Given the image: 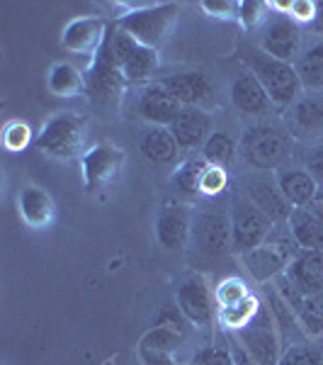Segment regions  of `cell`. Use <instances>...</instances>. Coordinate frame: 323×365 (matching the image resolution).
I'll use <instances>...</instances> for the list:
<instances>
[{
    "instance_id": "cell-1",
    "label": "cell",
    "mask_w": 323,
    "mask_h": 365,
    "mask_svg": "<svg viewBox=\"0 0 323 365\" xmlns=\"http://www.w3.org/2000/svg\"><path fill=\"white\" fill-rule=\"evenodd\" d=\"M180 5L178 3H144L132 5L125 15L115 20V27L134 37L141 46L161 49L170 39L178 25Z\"/></svg>"
},
{
    "instance_id": "cell-2",
    "label": "cell",
    "mask_w": 323,
    "mask_h": 365,
    "mask_svg": "<svg viewBox=\"0 0 323 365\" xmlns=\"http://www.w3.org/2000/svg\"><path fill=\"white\" fill-rule=\"evenodd\" d=\"M238 156L258 173H277L292 156V137L272 125H253L238 141Z\"/></svg>"
},
{
    "instance_id": "cell-3",
    "label": "cell",
    "mask_w": 323,
    "mask_h": 365,
    "mask_svg": "<svg viewBox=\"0 0 323 365\" xmlns=\"http://www.w3.org/2000/svg\"><path fill=\"white\" fill-rule=\"evenodd\" d=\"M88 141V120L73 110L51 115L37 134V149L56 161L83 158Z\"/></svg>"
},
{
    "instance_id": "cell-4",
    "label": "cell",
    "mask_w": 323,
    "mask_h": 365,
    "mask_svg": "<svg viewBox=\"0 0 323 365\" xmlns=\"http://www.w3.org/2000/svg\"><path fill=\"white\" fill-rule=\"evenodd\" d=\"M185 317L180 309H163L139 341V361L144 365H180L178 351L185 341Z\"/></svg>"
},
{
    "instance_id": "cell-5",
    "label": "cell",
    "mask_w": 323,
    "mask_h": 365,
    "mask_svg": "<svg viewBox=\"0 0 323 365\" xmlns=\"http://www.w3.org/2000/svg\"><path fill=\"white\" fill-rule=\"evenodd\" d=\"M236 344L250 356L255 365H277L282 353H285V341H282V331L275 322L272 309L263 302L260 312L243 331L233 334Z\"/></svg>"
},
{
    "instance_id": "cell-6",
    "label": "cell",
    "mask_w": 323,
    "mask_h": 365,
    "mask_svg": "<svg viewBox=\"0 0 323 365\" xmlns=\"http://www.w3.org/2000/svg\"><path fill=\"white\" fill-rule=\"evenodd\" d=\"M250 68H253V76L260 81V86L265 88L268 98L272 100L275 108H287L302 98V81H299L297 66L295 63H285L277 61V58L268 56V54H255L250 58Z\"/></svg>"
},
{
    "instance_id": "cell-7",
    "label": "cell",
    "mask_w": 323,
    "mask_h": 365,
    "mask_svg": "<svg viewBox=\"0 0 323 365\" xmlns=\"http://www.w3.org/2000/svg\"><path fill=\"white\" fill-rule=\"evenodd\" d=\"M272 220L263 215L245 195L231 200V251L236 256L258 249L272 234Z\"/></svg>"
},
{
    "instance_id": "cell-8",
    "label": "cell",
    "mask_w": 323,
    "mask_h": 365,
    "mask_svg": "<svg viewBox=\"0 0 323 365\" xmlns=\"http://www.w3.org/2000/svg\"><path fill=\"white\" fill-rule=\"evenodd\" d=\"M302 251L295 244V239H268L265 244H260L258 249L238 256V261L243 263L245 273L250 275L255 282L265 285L270 280H277L280 275H285V270L290 268L292 258Z\"/></svg>"
},
{
    "instance_id": "cell-9",
    "label": "cell",
    "mask_w": 323,
    "mask_h": 365,
    "mask_svg": "<svg viewBox=\"0 0 323 365\" xmlns=\"http://www.w3.org/2000/svg\"><path fill=\"white\" fill-rule=\"evenodd\" d=\"M85 83H88L85 96L90 98L92 103L115 105V103H120L122 96H125L129 83H127L125 73H122V68L115 63L107 42H105V46L95 56H92L90 66L85 71Z\"/></svg>"
},
{
    "instance_id": "cell-10",
    "label": "cell",
    "mask_w": 323,
    "mask_h": 365,
    "mask_svg": "<svg viewBox=\"0 0 323 365\" xmlns=\"http://www.w3.org/2000/svg\"><path fill=\"white\" fill-rule=\"evenodd\" d=\"M192 222H195V212L183 200L168 197L161 202L156 215V241L166 251H185L192 239Z\"/></svg>"
},
{
    "instance_id": "cell-11",
    "label": "cell",
    "mask_w": 323,
    "mask_h": 365,
    "mask_svg": "<svg viewBox=\"0 0 323 365\" xmlns=\"http://www.w3.org/2000/svg\"><path fill=\"white\" fill-rule=\"evenodd\" d=\"M125 161V149L110 144V141H100V144L90 146L83 154V158H80V175H83L85 192L95 195V192L105 190L122 173Z\"/></svg>"
},
{
    "instance_id": "cell-12",
    "label": "cell",
    "mask_w": 323,
    "mask_h": 365,
    "mask_svg": "<svg viewBox=\"0 0 323 365\" xmlns=\"http://www.w3.org/2000/svg\"><path fill=\"white\" fill-rule=\"evenodd\" d=\"M214 295L202 273H190L175 287V307L185 317L187 324L207 329L214 322Z\"/></svg>"
},
{
    "instance_id": "cell-13",
    "label": "cell",
    "mask_w": 323,
    "mask_h": 365,
    "mask_svg": "<svg viewBox=\"0 0 323 365\" xmlns=\"http://www.w3.org/2000/svg\"><path fill=\"white\" fill-rule=\"evenodd\" d=\"M192 241L204 256H221L231 249V215L219 207H202L195 212Z\"/></svg>"
},
{
    "instance_id": "cell-14",
    "label": "cell",
    "mask_w": 323,
    "mask_h": 365,
    "mask_svg": "<svg viewBox=\"0 0 323 365\" xmlns=\"http://www.w3.org/2000/svg\"><path fill=\"white\" fill-rule=\"evenodd\" d=\"M260 51L277 61L295 63L302 56V29L287 15H272L263 27Z\"/></svg>"
},
{
    "instance_id": "cell-15",
    "label": "cell",
    "mask_w": 323,
    "mask_h": 365,
    "mask_svg": "<svg viewBox=\"0 0 323 365\" xmlns=\"http://www.w3.org/2000/svg\"><path fill=\"white\" fill-rule=\"evenodd\" d=\"M107 22L97 15L73 17L66 27L61 29V46L70 54L95 56L107 42Z\"/></svg>"
},
{
    "instance_id": "cell-16",
    "label": "cell",
    "mask_w": 323,
    "mask_h": 365,
    "mask_svg": "<svg viewBox=\"0 0 323 365\" xmlns=\"http://www.w3.org/2000/svg\"><path fill=\"white\" fill-rule=\"evenodd\" d=\"M134 105H137V113L141 120H146L151 127H170L178 120V115L183 113L180 100L173 93H168L161 86V81L141 88Z\"/></svg>"
},
{
    "instance_id": "cell-17",
    "label": "cell",
    "mask_w": 323,
    "mask_h": 365,
    "mask_svg": "<svg viewBox=\"0 0 323 365\" xmlns=\"http://www.w3.org/2000/svg\"><path fill=\"white\" fill-rule=\"evenodd\" d=\"M277 292L287 299V304L292 307L297 317V324L302 327V331L311 339L323 336V292H314V295H302L295 287L287 282L285 275H280L275 280Z\"/></svg>"
},
{
    "instance_id": "cell-18",
    "label": "cell",
    "mask_w": 323,
    "mask_h": 365,
    "mask_svg": "<svg viewBox=\"0 0 323 365\" xmlns=\"http://www.w3.org/2000/svg\"><path fill=\"white\" fill-rule=\"evenodd\" d=\"M161 86L168 93H173L180 100L183 108H204L216 98V86L202 71H185V73H173L161 81Z\"/></svg>"
},
{
    "instance_id": "cell-19",
    "label": "cell",
    "mask_w": 323,
    "mask_h": 365,
    "mask_svg": "<svg viewBox=\"0 0 323 365\" xmlns=\"http://www.w3.org/2000/svg\"><path fill=\"white\" fill-rule=\"evenodd\" d=\"M245 197H248L263 215L270 217L272 225L287 222L292 210H295L287 202V197L282 195L277 180H270L265 175H248V178H245Z\"/></svg>"
},
{
    "instance_id": "cell-20",
    "label": "cell",
    "mask_w": 323,
    "mask_h": 365,
    "mask_svg": "<svg viewBox=\"0 0 323 365\" xmlns=\"http://www.w3.org/2000/svg\"><path fill=\"white\" fill-rule=\"evenodd\" d=\"M287 134L292 139H319L323 137V98L307 96L299 98L285 115Z\"/></svg>"
},
{
    "instance_id": "cell-21",
    "label": "cell",
    "mask_w": 323,
    "mask_h": 365,
    "mask_svg": "<svg viewBox=\"0 0 323 365\" xmlns=\"http://www.w3.org/2000/svg\"><path fill=\"white\" fill-rule=\"evenodd\" d=\"M211 125H214V120L204 108H183L178 120L170 125V132L178 141L180 151H197L214 132Z\"/></svg>"
},
{
    "instance_id": "cell-22",
    "label": "cell",
    "mask_w": 323,
    "mask_h": 365,
    "mask_svg": "<svg viewBox=\"0 0 323 365\" xmlns=\"http://www.w3.org/2000/svg\"><path fill=\"white\" fill-rule=\"evenodd\" d=\"M228 100L243 115H253V117L268 115L275 108L272 100L268 98L265 88L253 76V71H243V73H238L233 78L231 88H228Z\"/></svg>"
},
{
    "instance_id": "cell-23",
    "label": "cell",
    "mask_w": 323,
    "mask_h": 365,
    "mask_svg": "<svg viewBox=\"0 0 323 365\" xmlns=\"http://www.w3.org/2000/svg\"><path fill=\"white\" fill-rule=\"evenodd\" d=\"M287 232L302 251H323V212L319 205L292 210Z\"/></svg>"
},
{
    "instance_id": "cell-24",
    "label": "cell",
    "mask_w": 323,
    "mask_h": 365,
    "mask_svg": "<svg viewBox=\"0 0 323 365\" xmlns=\"http://www.w3.org/2000/svg\"><path fill=\"white\" fill-rule=\"evenodd\" d=\"M285 278L302 295L323 292V251H299L285 270Z\"/></svg>"
},
{
    "instance_id": "cell-25",
    "label": "cell",
    "mask_w": 323,
    "mask_h": 365,
    "mask_svg": "<svg viewBox=\"0 0 323 365\" xmlns=\"http://www.w3.org/2000/svg\"><path fill=\"white\" fill-rule=\"evenodd\" d=\"M17 212L29 229H49L56 222V205L39 185H25L17 195Z\"/></svg>"
},
{
    "instance_id": "cell-26",
    "label": "cell",
    "mask_w": 323,
    "mask_h": 365,
    "mask_svg": "<svg viewBox=\"0 0 323 365\" xmlns=\"http://www.w3.org/2000/svg\"><path fill=\"white\" fill-rule=\"evenodd\" d=\"M282 195L287 197V202L292 207H309V205L319 202V182L314 180V175L307 168H292L285 166L275 173Z\"/></svg>"
},
{
    "instance_id": "cell-27",
    "label": "cell",
    "mask_w": 323,
    "mask_h": 365,
    "mask_svg": "<svg viewBox=\"0 0 323 365\" xmlns=\"http://www.w3.org/2000/svg\"><path fill=\"white\" fill-rule=\"evenodd\" d=\"M139 149L146 161H151L154 166H173V163L178 166L180 154H183L170 127H149L141 134Z\"/></svg>"
},
{
    "instance_id": "cell-28",
    "label": "cell",
    "mask_w": 323,
    "mask_h": 365,
    "mask_svg": "<svg viewBox=\"0 0 323 365\" xmlns=\"http://www.w3.org/2000/svg\"><path fill=\"white\" fill-rule=\"evenodd\" d=\"M122 73H125L129 86H149L154 83L156 73L161 71V51L158 49H149V46L137 44L132 49L125 61H122Z\"/></svg>"
},
{
    "instance_id": "cell-29",
    "label": "cell",
    "mask_w": 323,
    "mask_h": 365,
    "mask_svg": "<svg viewBox=\"0 0 323 365\" xmlns=\"http://www.w3.org/2000/svg\"><path fill=\"white\" fill-rule=\"evenodd\" d=\"M46 86L56 98H78L88 93L85 73L68 61L51 63L49 73H46Z\"/></svg>"
},
{
    "instance_id": "cell-30",
    "label": "cell",
    "mask_w": 323,
    "mask_h": 365,
    "mask_svg": "<svg viewBox=\"0 0 323 365\" xmlns=\"http://www.w3.org/2000/svg\"><path fill=\"white\" fill-rule=\"evenodd\" d=\"M260 307H263V299L250 292L248 297L240 299V302H236V304H231V307H221L219 312H216V322H219V327L226 329V331L238 334L255 319Z\"/></svg>"
},
{
    "instance_id": "cell-31",
    "label": "cell",
    "mask_w": 323,
    "mask_h": 365,
    "mask_svg": "<svg viewBox=\"0 0 323 365\" xmlns=\"http://www.w3.org/2000/svg\"><path fill=\"white\" fill-rule=\"evenodd\" d=\"M199 156H202L209 166L228 168L233 163V158L238 156V141L228 132L214 129V132L209 134V139L204 141L202 149H199Z\"/></svg>"
},
{
    "instance_id": "cell-32",
    "label": "cell",
    "mask_w": 323,
    "mask_h": 365,
    "mask_svg": "<svg viewBox=\"0 0 323 365\" xmlns=\"http://www.w3.org/2000/svg\"><path fill=\"white\" fill-rule=\"evenodd\" d=\"M295 66L307 91H323V39L304 49Z\"/></svg>"
},
{
    "instance_id": "cell-33",
    "label": "cell",
    "mask_w": 323,
    "mask_h": 365,
    "mask_svg": "<svg viewBox=\"0 0 323 365\" xmlns=\"http://www.w3.org/2000/svg\"><path fill=\"white\" fill-rule=\"evenodd\" d=\"M207 166L202 156H187L178 166L173 168L170 175V185L185 197H195L199 195V178H202V170Z\"/></svg>"
},
{
    "instance_id": "cell-34",
    "label": "cell",
    "mask_w": 323,
    "mask_h": 365,
    "mask_svg": "<svg viewBox=\"0 0 323 365\" xmlns=\"http://www.w3.org/2000/svg\"><path fill=\"white\" fill-rule=\"evenodd\" d=\"M268 0H240L238 5V25L245 29V32H253V29H260L268 25V20L272 15Z\"/></svg>"
},
{
    "instance_id": "cell-35",
    "label": "cell",
    "mask_w": 323,
    "mask_h": 365,
    "mask_svg": "<svg viewBox=\"0 0 323 365\" xmlns=\"http://www.w3.org/2000/svg\"><path fill=\"white\" fill-rule=\"evenodd\" d=\"M32 144V127L22 120H10L3 127V146L10 154H22Z\"/></svg>"
},
{
    "instance_id": "cell-36",
    "label": "cell",
    "mask_w": 323,
    "mask_h": 365,
    "mask_svg": "<svg viewBox=\"0 0 323 365\" xmlns=\"http://www.w3.org/2000/svg\"><path fill=\"white\" fill-rule=\"evenodd\" d=\"M250 295L248 290V282L240 280V278H224L219 285L214 287V299H216V307H231V304L240 302Z\"/></svg>"
},
{
    "instance_id": "cell-37",
    "label": "cell",
    "mask_w": 323,
    "mask_h": 365,
    "mask_svg": "<svg viewBox=\"0 0 323 365\" xmlns=\"http://www.w3.org/2000/svg\"><path fill=\"white\" fill-rule=\"evenodd\" d=\"M277 365H323V353L311 344H292Z\"/></svg>"
},
{
    "instance_id": "cell-38",
    "label": "cell",
    "mask_w": 323,
    "mask_h": 365,
    "mask_svg": "<svg viewBox=\"0 0 323 365\" xmlns=\"http://www.w3.org/2000/svg\"><path fill=\"white\" fill-rule=\"evenodd\" d=\"M228 187V173L226 168L219 166H204L202 178H199V195L204 197H219Z\"/></svg>"
},
{
    "instance_id": "cell-39",
    "label": "cell",
    "mask_w": 323,
    "mask_h": 365,
    "mask_svg": "<svg viewBox=\"0 0 323 365\" xmlns=\"http://www.w3.org/2000/svg\"><path fill=\"white\" fill-rule=\"evenodd\" d=\"M187 365H236V361H233L231 346L209 344L204 349H199Z\"/></svg>"
},
{
    "instance_id": "cell-40",
    "label": "cell",
    "mask_w": 323,
    "mask_h": 365,
    "mask_svg": "<svg viewBox=\"0 0 323 365\" xmlns=\"http://www.w3.org/2000/svg\"><path fill=\"white\" fill-rule=\"evenodd\" d=\"M238 5L240 3H236V0H202L199 8L214 20L238 22Z\"/></svg>"
},
{
    "instance_id": "cell-41",
    "label": "cell",
    "mask_w": 323,
    "mask_h": 365,
    "mask_svg": "<svg viewBox=\"0 0 323 365\" xmlns=\"http://www.w3.org/2000/svg\"><path fill=\"white\" fill-rule=\"evenodd\" d=\"M316 15H319V3L316 0H290V17L297 25H314Z\"/></svg>"
},
{
    "instance_id": "cell-42",
    "label": "cell",
    "mask_w": 323,
    "mask_h": 365,
    "mask_svg": "<svg viewBox=\"0 0 323 365\" xmlns=\"http://www.w3.org/2000/svg\"><path fill=\"white\" fill-rule=\"evenodd\" d=\"M307 170L314 175V180L319 182V185H323V144L311 149V154L307 158Z\"/></svg>"
},
{
    "instance_id": "cell-43",
    "label": "cell",
    "mask_w": 323,
    "mask_h": 365,
    "mask_svg": "<svg viewBox=\"0 0 323 365\" xmlns=\"http://www.w3.org/2000/svg\"><path fill=\"white\" fill-rule=\"evenodd\" d=\"M231 351H233V361H236V365H255L253 361H250V356L245 353L240 346L236 344V346H231Z\"/></svg>"
},
{
    "instance_id": "cell-44",
    "label": "cell",
    "mask_w": 323,
    "mask_h": 365,
    "mask_svg": "<svg viewBox=\"0 0 323 365\" xmlns=\"http://www.w3.org/2000/svg\"><path fill=\"white\" fill-rule=\"evenodd\" d=\"M314 29L319 34H323V3H319V15H316V20H314Z\"/></svg>"
},
{
    "instance_id": "cell-45",
    "label": "cell",
    "mask_w": 323,
    "mask_h": 365,
    "mask_svg": "<svg viewBox=\"0 0 323 365\" xmlns=\"http://www.w3.org/2000/svg\"><path fill=\"white\" fill-rule=\"evenodd\" d=\"M319 207H321V212H323V197L319 200Z\"/></svg>"
}]
</instances>
